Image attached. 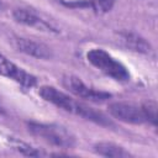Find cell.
Returning a JSON list of instances; mask_svg holds the SVG:
<instances>
[{
  "mask_svg": "<svg viewBox=\"0 0 158 158\" xmlns=\"http://www.w3.org/2000/svg\"><path fill=\"white\" fill-rule=\"evenodd\" d=\"M11 146L16 151H19L20 153H22L23 156H30V157H46V156H52L51 153L42 152V151H40L37 148H33L30 144H27L25 142H21V141H17V139H11Z\"/></svg>",
  "mask_w": 158,
  "mask_h": 158,
  "instance_id": "8fae6325",
  "label": "cell"
},
{
  "mask_svg": "<svg viewBox=\"0 0 158 158\" xmlns=\"http://www.w3.org/2000/svg\"><path fill=\"white\" fill-rule=\"evenodd\" d=\"M28 131L33 136L60 148H70L75 144V136L62 125L28 122Z\"/></svg>",
  "mask_w": 158,
  "mask_h": 158,
  "instance_id": "7a4b0ae2",
  "label": "cell"
},
{
  "mask_svg": "<svg viewBox=\"0 0 158 158\" xmlns=\"http://www.w3.org/2000/svg\"><path fill=\"white\" fill-rule=\"evenodd\" d=\"M0 74L6 78H10L27 88H32L37 83L36 78L32 74L25 72L20 67H17L15 63H12L10 59H7L1 53H0Z\"/></svg>",
  "mask_w": 158,
  "mask_h": 158,
  "instance_id": "8992f818",
  "label": "cell"
},
{
  "mask_svg": "<svg viewBox=\"0 0 158 158\" xmlns=\"http://www.w3.org/2000/svg\"><path fill=\"white\" fill-rule=\"evenodd\" d=\"M94 151L100 154V156H104V157H112V158H123V157H128L130 153L115 144V143H110V142H99L94 146Z\"/></svg>",
  "mask_w": 158,
  "mask_h": 158,
  "instance_id": "30bf717a",
  "label": "cell"
},
{
  "mask_svg": "<svg viewBox=\"0 0 158 158\" xmlns=\"http://www.w3.org/2000/svg\"><path fill=\"white\" fill-rule=\"evenodd\" d=\"M0 112H1V105H0Z\"/></svg>",
  "mask_w": 158,
  "mask_h": 158,
  "instance_id": "5bb4252c",
  "label": "cell"
},
{
  "mask_svg": "<svg viewBox=\"0 0 158 158\" xmlns=\"http://www.w3.org/2000/svg\"><path fill=\"white\" fill-rule=\"evenodd\" d=\"M114 2L115 0H93V6L99 12H106L112 7Z\"/></svg>",
  "mask_w": 158,
  "mask_h": 158,
  "instance_id": "4fadbf2b",
  "label": "cell"
},
{
  "mask_svg": "<svg viewBox=\"0 0 158 158\" xmlns=\"http://www.w3.org/2000/svg\"><path fill=\"white\" fill-rule=\"evenodd\" d=\"M15 47L20 51L23 52L28 56L36 57V58H41V59H48L52 57V52L51 49L41 43V42H36L32 40H27V38H16L15 40Z\"/></svg>",
  "mask_w": 158,
  "mask_h": 158,
  "instance_id": "52a82bcc",
  "label": "cell"
},
{
  "mask_svg": "<svg viewBox=\"0 0 158 158\" xmlns=\"http://www.w3.org/2000/svg\"><path fill=\"white\" fill-rule=\"evenodd\" d=\"M142 110L144 112L146 120L152 122L153 125H156L157 123V102L148 100L147 102H144L142 105Z\"/></svg>",
  "mask_w": 158,
  "mask_h": 158,
  "instance_id": "7c38bea8",
  "label": "cell"
},
{
  "mask_svg": "<svg viewBox=\"0 0 158 158\" xmlns=\"http://www.w3.org/2000/svg\"><path fill=\"white\" fill-rule=\"evenodd\" d=\"M40 95L46 101L52 102L53 105L63 109L64 111H68L77 116H80L85 120L93 121L101 126H106V127L114 126V122L107 116H105L101 111H98L78 100H74L73 98L68 96L67 94L59 91L58 89H56L53 86H42L40 89Z\"/></svg>",
  "mask_w": 158,
  "mask_h": 158,
  "instance_id": "6da1fadb",
  "label": "cell"
},
{
  "mask_svg": "<svg viewBox=\"0 0 158 158\" xmlns=\"http://www.w3.org/2000/svg\"><path fill=\"white\" fill-rule=\"evenodd\" d=\"M88 60L100 69L106 75L114 78L117 81H127L130 80V73L127 68L118 60H116L112 56L105 52L101 48H94L88 52L86 54Z\"/></svg>",
  "mask_w": 158,
  "mask_h": 158,
  "instance_id": "3957f363",
  "label": "cell"
},
{
  "mask_svg": "<svg viewBox=\"0 0 158 158\" xmlns=\"http://www.w3.org/2000/svg\"><path fill=\"white\" fill-rule=\"evenodd\" d=\"M14 19L17 22L23 23V25L30 26V27H36V28L42 30V31H54L56 32V30L49 23H47L44 20L40 19L32 11H28L25 9H16L14 11Z\"/></svg>",
  "mask_w": 158,
  "mask_h": 158,
  "instance_id": "ba28073f",
  "label": "cell"
},
{
  "mask_svg": "<svg viewBox=\"0 0 158 158\" xmlns=\"http://www.w3.org/2000/svg\"><path fill=\"white\" fill-rule=\"evenodd\" d=\"M63 85L65 86V89H68L74 95L81 98V99L89 100V101H94V102L104 101V100H106L111 96L109 93L100 91V90H94V89L86 86L80 80V78L74 77V75H65L63 78Z\"/></svg>",
  "mask_w": 158,
  "mask_h": 158,
  "instance_id": "5b68a950",
  "label": "cell"
},
{
  "mask_svg": "<svg viewBox=\"0 0 158 158\" xmlns=\"http://www.w3.org/2000/svg\"><path fill=\"white\" fill-rule=\"evenodd\" d=\"M110 115L122 122L127 123H143L146 122V116L142 110V106H137L131 102H122V101H116L109 105L107 107Z\"/></svg>",
  "mask_w": 158,
  "mask_h": 158,
  "instance_id": "277c9868",
  "label": "cell"
},
{
  "mask_svg": "<svg viewBox=\"0 0 158 158\" xmlns=\"http://www.w3.org/2000/svg\"><path fill=\"white\" fill-rule=\"evenodd\" d=\"M121 42L125 44V47L130 48L131 51L139 52V53H148L151 49L149 43L137 33L132 32H121L120 33Z\"/></svg>",
  "mask_w": 158,
  "mask_h": 158,
  "instance_id": "9c48e42d",
  "label": "cell"
}]
</instances>
